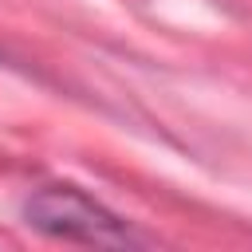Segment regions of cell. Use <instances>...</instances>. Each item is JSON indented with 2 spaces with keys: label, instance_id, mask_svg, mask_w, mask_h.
Listing matches in <instances>:
<instances>
[{
  "label": "cell",
  "instance_id": "6da1fadb",
  "mask_svg": "<svg viewBox=\"0 0 252 252\" xmlns=\"http://www.w3.org/2000/svg\"><path fill=\"white\" fill-rule=\"evenodd\" d=\"M24 217L32 228L55 240H79V244H98V248H130L138 236L126 228L122 217H114L106 205H98L91 193L75 185H43L28 197Z\"/></svg>",
  "mask_w": 252,
  "mask_h": 252
}]
</instances>
